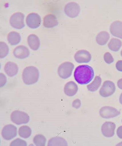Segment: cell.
Wrapping results in <instances>:
<instances>
[{"label": "cell", "mask_w": 122, "mask_h": 146, "mask_svg": "<svg viewBox=\"0 0 122 146\" xmlns=\"http://www.w3.org/2000/svg\"><path fill=\"white\" fill-rule=\"evenodd\" d=\"M11 121L17 125L26 124L30 121V117L27 113L19 110L13 111L11 114Z\"/></svg>", "instance_id": "cell-4"}, {"label": "cell", "mask_w": 122, "mask_h": 146, "mask_svg": "<svg viewBox=\"0 0 122 146\" xmlns=\"http://www.w3.org/2000/svg\"><path fill=\"white\" fill-rule=\"evenodd\" d=\"M20 34L15 31H12L7 36V40L9 43L12 45H16L19 44L21 40Z\"/></svg>", "instance_id": "cell-20"}, {"label": "cell", "mask_w": 122, "mask_h": 146, "mask_svg": "<svg viewBox=\"0 0 122 146\" xmlns=\"http://www.w3.org/2000/svg\"><path fill=\"white\" fill-rule=\"evenodd\" d=\"M13 53L16 58L20 59L28 58L30 54L28 48L24 45H20L16 47L13 50Z\"/></svg>", "instance_id": "cell-13"}, {"label": "cell", "mask_w": 122, "mask_h": 146, "mask_svg": "<svg viewBox=\"0 0 122 146\" xmlns=\"http://www.w3.org/2000/svg\"><path fill=\"white\" fill-rule=\"evenodd\" d=\"M4 70L8 76L12 77L17 74L19 72V68L16 63L9 62L6 64Z\"/></svg>", "instance_id": "cell-15"}, {"label": "cell", "mask_w": 122, "mask_h": 146, "mask_svg": "<svg viewBox=\"0 0 122 146\" xmlns=\"http://www.w3.org/2000/svg\"><path fill=\"white\" fill-rule=\"evenodd\" d=\"M110 38V34L108 32L105 31H102L97 35L96 42L99 45H104L107 44Z\"/></svg>", "instance_id": "cell-19"}, {"label": "cell", "mask_w": 122, "mask_h": 146, "mask_svg": "<svg viewBox=\"0 0 122 146\" xmlns=\"http://www.w3.org/2000/svg\"><path fill=\"white\" fill-rule=\"evenodd\" d=\"M117 85L119 89H122V78L119 80L117 82Z\"/></svg>", "instance_id": "cell-33"}, {"label": "cell", "mask_w": 122, "mask_h": 146, "mask_svg": "<svg viewBox=\"0 0 122 146\" xmlns=\"http://www.w3.org/2000/svg\"></svg>", "instance_id": "cell-36"}, {"label": "cell", "mask_w": 122, "mask_h": 146, "mask_svg": "<svg viewBox=\"0 0 122 146\" xmlns=\"http://www.w3.org/2000/svg\"><path fill=\"white\" fill-rule=\"evenodd\" d=\"M116 67L117 70L122 72V60H119L116 62Z\"/></svg>", "instance_id": "cell-31"}, {"label": "cell", "mask_w": 122, "mask_h": 146, "mask_svg": "<svg viewBox=\"0 0 122 146\" xmlns=\"http://www.w3.org/2000/svg\"><path fill=\"white\" fill-rule=\"evenodd\" d=\"M117 134L119 137L122 139V126H120L117 130Z\"/></svg>", "instance_id": "cell-32"}, {"label": "cell", "mask_w": 122, "mask_h": 146, "mask_svg": "<svg viewBox=\"0 0 122 146\" xmlns=\"http://www.w3.org/2000/svg\"><path fill=\"white\" fill-rule=\"evenodd\" d=\"M28 43L29 46L34 51H37L39 48L40 43L38 36L35 34H31L28 38Z\"/></svg>", "instance_id": "cell-18"}, {"label": "cell", "mask_w": 122, "mask_h": 146, "mask_svg": "<svg viewBox=\"0 0 122 146\" xmlns=\"http://www.w3.org/2000/svg\"><path fill=\"white\" fill-rule=\"evenodd\" d=\"M26 22L27 25L30 28L33 29H37L41 24V18L37 13H31L27 16Z\"/></svg>", "instance_id": "cell-10"}, {"label": "cell", "mask_w": 122, "mask_h": 146, "mask_svg": "<svg viewBox=\"0 0 122 146\" xmlns=\"http://www.w3.org/2000/svg\"><path fill=\"white\" fill-rule=\"evenodd\" d=\"M39 76L37 68L34 66L25 68L22 73V79L24 83L27 85H31L37 83Z\"/></svg>", "instance_id": "cell-2"}, {"label": "cell", "mask_w": 122, "mask_h": 146, "mask_svg": "<svg viewBox=\"0 0 122 146\" xmlns=\"http://www.w3.org/2000/svg\"><path fill=\"white\" fill-rule=\"evenodd\" d=\"M122 42L120 40L116 38H112L108 44V47L111 51L117 52L121 48Z\"/></svg>", "instance_id": "cell-22"}, {"label": "cell", "mask_w": 122, "mask_h": 146, "mask_svg": "<svg viewBox=\"0 0 122 146\" xmlns=\"http://www.w3.org/2000/svg\"><path fill=\"white\" fill-rule=\"evenodd\" d=\"M58 22L56 17L54 15L49 14L43 18V25L47 28H52L58 25Z\"/></svg>", "instance_id": "cell-16"}, {"label": "cell", "mask_w": 122, "mask_h": 146, "mask_svg": "<svg viewBox=\"0 0 122 146\" xmlns=\"http://www.w3.org/2000/svg\"><path fill=\"white\" fill-rule=\"evenodd\" d=\"M64 11L68 16L71 18H75L79 15L81 11L80 7L77 3L71 2L66 5Z\"/></svg>", "instance_id": "cell-7"}, {"label": "cell", "mask_w": 122, "mask_h": 146, "mask_svg": "<svg viewBox=\"0 0 122 146\" xmlns=\"http://www.w3.org/2000/svg\"><path fill=\"white\" fill-rule=\"evenodd\" d=\"M25 15L21 12H16L11 16L10 19V23L13 28L21 29L25 26L24 23Z\"/></svg>", "instance_id": "cell-5"}, {"label": "cell", "mask_w": 122, "mask_h": 146, "mask_svg": "<svg viewBox=\"0 0 122 146\" xmlns=\"http://www.w3.org/2000/svg\"><path fill=\"white\" fill-rule=\"evenodd\" d=\"M0 78H1L0 86H1V88H2L6 84L7 81V79L6 76L2 73L0 74Z\"/></svg>", "instance_id": "cell-29"}, {"label": "cell", "mask_w": 122, "mask_h": 146, "mask_svg": "<svg viewBox=\"0 0 122 146\" xmlns=\"http://www.w3.org/2000/svg\"><path fill=\"white\" fill-rule=\"evenodd\" d=\"M78 88L75 82L71 81L67 82L64 87V92L69 97H72L78 92Z\"/></svg>", "instance_id": "cell-17"}, {"label": "cell", "mask_w": 122, "mask_h": 146, "mask_svg": "<svg viewBox=\"0 0 122 146\" xmlns=\"http://www.w3.org/2000/svg\"><path fill=\"white\" fill-rule=\"evenodd\" d=\"M75 67L74 64L67 62L62 63L58 68V73L61 78L67 79L70 77Z\"/></svg>", "instance_id": "cell-3"}, {"label": "cell", "mask_w": 122, "mask_h": 146, "mask_svg": "<svg viewBox=\"0 0 122 146\" xmlns=\"http://www.w3.org/2000/svg\"><path fill=\"white\" fill-rule=\"evenodd\" d=\"M121 56L122 57V50L121 51Z\"/></svg>", "instance_id": "cell-35"}, {"label": "cell", "mask_w": 122, "mask_h": 146, "mask_svg": "<svg viewBox=\"0 0 122 146\" xmlns=\"http://www.w3.org/2000/svg\"><path fill=\"white\" fill-rule=\"evenodd\" d=\"M91 55L88 51L85 50H81L75 54V61L79 63H87L91 60Z\"/></svg>", "instance_id": "cell-12"}, {"label": "cell", "mask_w": 122, "mask_h": 146, "mask_svg": "<svg viewBox=\"0 0 122 146\" xmlns=\"http://www.w3.org/2000/svg\"><path fill=\"white\" fill-rule=\"evenodd\" d=\"M111 34L116 37L122 39V22L116 21L113 22L110 27Z\"/></svg>", "instance_id": "cell-14"}, {"label": "cell", "mask_w": 122, "mask_h": 146, "mask_svg": "<svg viewBox=\"0 0 122 146\" xmlns=\"http://www.w3.org/2000/svg\"><path fill=\"white\" fill-rule=\"evenodd\" d=\"M72 106L78 109L81 107V103L80 100L79 99H77L74 100L72 103Z\"/></svg>", "instance_id": "cell-30"}, {"label": "cell", "mask_w": 122, "mask_h": 146, "mask_svg": "<svg viewBox=\"0 0 122 146\" xmlns=\"http://www.w3.org/2000/svg\"><path fill=\"white\" fill-rule=\"evenodd\" d=\"M104 59L108 64H111L113 62L114 59L111 54L109 52H107L104 55Z\"/></svg>", "instance_id": "cell-28"}, {"label": "cell", "mask_w": 122, "mask_h": 146, "mask_svg": "<svg viewBox=\"0 0 122 146\" xmlns=\"http://www.w3.org/2000/svg\"><path fill=\"white\" fill-rule=\"evenodd\" d=\"M19 133L21 137L27 139L29 138L31 135L32 130L28 126H23L19 128Z\"/></svg>", "instance_id": "cell-24"}, {"label": "cell", "mask_w": 122, "mask_h": 146, "mask_svg": "<svg viewBox=\"0 0 122 146\" xmlns=\"http://www.w3.org/2000/svg\"><path fill=\"white\" fill-rule=\"evenodd\" d=\"M94 75L93 68L88 65L78 66L74 72L75 80L81 85L87 84L90 83L93 79Z\"/></svg>", "instance_id": "cell-1"}, {"label": "cell", "mask_w": 122, "mask_h": 146, "mask_svg": "<svg viewBox=\"0 0 122 146\" xmlns=\"http://www.w3.org/2000/svg\"><path fill=\"white\" fill-rule=\"evenodd\" d=\"M119 102L120 103L122 104V93L120 96L119 98Z\"/></svg>", "instance_id": "cell-34"}, {"label": "cell", "mask_w": 122, "mask_h": 146, "mask_svg": "<svg viewBox=\"0 0 122 146\" xmlns=\"http://www.w3.org/2000/svg\"><path fill=\"white\" fill-rule=\"evenodd\" d=\"M115 90L116 87L113 82L110 80H107L104 82L99 93L102 97L107 98L113 94Z\"/></svg>", "instance_id": "cell-6"}, {"label": "cell", "mask_w": 122, "mask_h": 146, "mask_svg": "<svg viewBox=\"0 0 122 146\" xmlns=\"http://www.w3.org/2000/svg\"><path fill=\"white\" fill-rule=\"evenodd\" d=\"M27 145L26 141L21 139L17 138L13 141L10 146H26Z\"/></svg>", "instance_id": "cell-27"}, {"label": "cell", "mask_w": 122, "mask_h": 146, "mask_svg": "<svg viewBox=\"0 0 122 146\" xmlns=\"http://www.w3.org/2000/svg\"><path fill=\"white\" fill-rule=\"evenodd\" d=\"M102 83L101 78L99 76H96L95 78L92 83L87 86L88 90L91 92H95L98 90L101 86Z\"/></svg>", "instance_id": "cell-23"}, {"label": "cell", "mask_w": 122, "mask_h": 146, "mask_svg": "<svg viewBox=\"0 0 122 146\" xmlns=\"http://www.w3.org/2000/svg\"><path fill=\"white\" fill-rule=\"evenodd\" d=\"M100 115L101 117L105 119H109L115 117L120 114V111L115 108L109 106L102 107L100 109Z\"/></svg>", "instance_id": "cell-9"}, {"label": "cell", "mask_w": 122, "mask_h": 146, "mask_svg": "<svg viewBox=\"0 0 122 146\" xmlns=\"http://www.w3.org/2000/svg\"><path fill=\"white\" fill-rule=\"evenodd\" d=\"M48 146H67V141L61 137H54L48 141Z\"/></svg>", "instance_id": "cell-21"}, {"label": "cell", "mask_w": 122, "mask_h": 146, "mask_svg": "<svg viewBox=\"0 0 122 146\" xmlns=\"http://www.w3.org/2000/svg\"><path fill=\"white\" fill-rule=\"evenodd\" d=\"M9 48L6 43L3 42H0V58L5 57L9 52Z\"/></svg>", "instance_id": "cell-26"}, {"label": "cell", "mask_w": 122, "mask_h": 146, "mask_svg": "<svg viewBox=\"0 0 122 146\" xmlns=\"http://www.w3.org/2000/svg\"><path fill=\"white\" fill-rule=\"evenodd\" d=\"M116 125L113 122L106 121L102 126L101 131L104 136L107 138L113 136L115 134Z\"/></svg>", "instance_id": "cell-11"}, {"label": "cell", "mask_w": 122, "mask_h": 146, "mask_svg": "<svg viewBox=\"0 0 122 146\" xmlns=\"http://www.w3.org/2000/svg\"><path fill=\"white\" fill-rule=\"evenodd\" d=\"M3 138L6 140H10L17 135V128L14 125L9 124L4 126L2 131Z\"/></svg>", "instance_id": "cell-8"}, {"label": "cell", "mask_w": 122, "mask_h": 146, "mask_svg": "<svg viewBox=\"0 0 122 146\" xmlns=\"http://www.w3.org/2000/svg\"><path fill=\"white\" fill-rule=\"evenodd\" d=\"M47 139L43 135L38 134L35 135L33 139V142L37 146H45L46 145Z\"/></svg>", "instance_id": "cell-25"}]
</instances>
